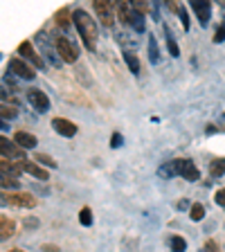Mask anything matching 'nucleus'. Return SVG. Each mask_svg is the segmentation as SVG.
Masks as SVG:
<instances>
[{"label": "nucleus", "instance_id": "1", "mask_svg": "<svg viewBox=\"0 0 225 252\" xmlns=\"http://www.w3.org/2000/svg\"><path fill=\"white\" fill-rule=\"evenodd\" d=\"M72 21L74 25H77L79 34H81V38H84L86 47L88 50H95V38H97V23L90 18V14H86L84 9H77L72 14Z\"/></svg>", "mask_w": 225, "mask_h": 252}, {"label": "nucleus", "instance_id": "2", "mask_svg": "<svg viewBox=\"0 0 225 252\" xmlns=\"http://www.w3.org/2000/svg\"><path fill=\"white\" fill-rule=\"evenodd\" d=\"M93 7H95V14H97V18L101 21V25L104 27H110L113 23H115L117 9H115L113 2H108V0H95Z\"/></svg>", "mask_w": 225, "mask_h": 252}, {"label": "nucleus", "instance_id": "3", "mask_svg": "<svg viewBox=\"0 0 225 252\" xmlns=\"http://www.w3.org/2000/svg\"><path fill=\"white\" fill-rule=\"evenodd\" d=\"M0 153H2V160H11V162H27V156L21 147H16L14 142H9L7 137L0 140Z\"/></svg>", "mask_w": 225, "mask_h": 252}, {"label": "nucleus", "instance_id": "4", "mask_svg": "<svg viewBox=\"0 0 225 252\" xmlns=\"http://www.w3.org/2000/svg\"><path fill=\"white\" fill-rule=\"evenodd\" d=\"M54 47H57V54L65 63H74L79 59V50L65 36H57V38H54Z\"/></svg>", "mask_w": 225, "mask_h": 252}, {"label": "nucleus", "instance_id": "5", "mask_svg": "<svg viewBox=\"0 0 225 252\" xmlns=\"http://www.w3.org/2000/svg\"><path fill=\"white\" fill-rule=\"evenodd\" d=\"M171 164H173V171L178 173V176H183L185 180H192V183H194V180L200 178V171L196 169V164L192 162V160H183V158H180V160H173Z\"/></svg>", "mask_w": 225, "mask_h": 252}, {"label": "nucleus", "instance_id": "6", "mask_svg": "<svg viewBox=\"0 0 225 252\" xmlns=\"http://www.w3.org/2000/svg\"><path fill=\"white\" fill-rule=\"evenodd\" d=\"M5 203H9L11 207H23V210H30V207H36L38 200L30 194H23V191H14V194H5Z\"/></svg>", "mask_w": 225, "mask_h": 252}, {"label": "nucleus", "instance_id": "7", "mask_svg": "<svg viewBox=\"0 0 225 252\" xmlns=\"http://www.w3.org/2000/svg\"><path fill=\"white\" fill-rule=\"evenodd\" d=\"M27 101H30V104L38 110V113H45V110L50 108V99H47V94L41 93V90H36V88L27 90Z\"/></svg>", "mask_w": 225, "mask_h": 252}, {"label": "nucleus", "instance_id": "8", "mask_svg": "<svg viewBox=\"0 0 225 252\" xmlns=\"http://www.w3.org/2000/svg\"><path fill=\"white\" fill-rule=\"evenodd\" d=\"M115 9H117L120 21L124 23V25H131L133 27V21H135V14H137V9L133 7V2H117Z\"/></svg>", "mask_w": 225, "mask_h": 252}, {"label": "nucleus", "instance_id": "9", "mask_svg": "<svg viewBox=\"0 0 225 252\" xmlns=\"http://www.w3.org/2000/svg\"><path fill=\"white\" fill-rule=\"evenodd\" d=\"M52 128L63 137H74L77 135V124H72L70 120H63V117L52 120Z\"/></svg>", "mask_w": 225, "mask_h": 252}, {"label": "nucleus", "instance_id": "10", "mask_svg": "<svg viewBox=\"0 0 225 252\" xmlns=\"http://www.w3.org/2000/svg\"><path fill=\"white\" fill-rule=\"evenodd\" d=\"M18 54H21V57H25L27 61L32 63V65H34V68H45V63H43V59L38 57L36 52H34V47H32V43H21V45H18Z\"/></svg>", "mask_w": 225, "mask_h": 252}, {"label": "nucleus", "instance_id": "11", "mask_svg": "<svg viewBox=\"0 0 225 252\" xmlns=\"http://www.w3.org/2000/svg\"><path fill=\"white\" fill-rule=\"evenodd\" d=\"M9 70L16 74V77L27 79V81H30V79H34V70H32L30 65L23 61V59H11V61H9Z\"/></svg>", "mask_w": 225, "mask_h": 252}, {"label": "nucleus", "instance_id": "12", "mask_svg": "<svg viewBox=\"0 0 225 252\" xmlns=\"http://www.w3.org/2000/svg\"><path fill=\"white\" fill-rule=\"evenodd\" d=\"M192 5V9L196 11V16H198V21H200V25H207V21H210V14H212V7H210V2H205V0H192L189 2Z\"/></svg>", "mask_w": 225, "mask_h": 252}, {"label": "nucleus", "instance_id": "13", "mask_svg": "<svg viewBox=\"0 0 225 252\" xmlns=\"http://www.w3.org/2000/svg\"><path fill=\"white\" fill-rule=\"evenodd\" d=\"M14 142L21 149H34V147H36V137L32 135V133H27V131H16Z\"/></svg>", "mask_w": 225, "mask_h": 252}, {"label": "nucleus", "instance_id": "14", "mask_svg": "<svg viewBox=\"0 0 225 252\" xmlns=\"http://www.w3.org/2000/svg\"><path fill=\"white\" fill-rule=\"evenodd\" d=\"M0 173L18 178V176L23 173V164L21 162H11V160H2V162H0Z\"/></svg>", "mask_w": 225, "mask_h": 252}, {"label": "nucleus", "instance_id": "15", "mask_svg": "<svg viewBox=\"0 0 225 252\" xmlns=\"http://www.w3.org/2000/svg\"><path fill=\"white\" fill-rule=\"evenodd\" d=\"M23 171L30 173V176H34V178H38V180H47V178H50V173H47L45 169L38 167V164H34V162H30V160H27V162H23Z\"/></svg>", "mask_w": 225, "mask_h": 252}, {"label": "nucleus", "instance_id": "16", "mask_svg": "<svg viewBox=\"0 0 225 252\" xmlns=\"http://www.w3.org/2000/svg\"><path fill=\"white\" fill-rule=\"evenodd\" d=\"M14 220L7 219V216H0V239H9L14 236Z\"/></svg>", "mask_w": 225, "mask_h": 252}, {"label": "nucleus", "instance_id": "17", "mask_svg": "<svg viewBox=\"0 0 225 252\" xmlns=\"http://www.w3.org/2000/svg\"><path fill=\"white\" fill-rule=\"evenodd\" d=\"M124 61H126V65H129V70H131L133 74L140 72V61H137V57L133 52H124Z\"/></svg>", "mask_w": 225, "mask_h": 252}, {"label": "nucleus", "instance_id": "18", "mask_svg": "<svg viewBox=\"0 0 225 252\" xmlns=\"http://www.w3.org/2000/svg\"><path fill=\"white\" fill-rule=\"evenodd\" d=\"M0 185H2V189H18L21 187V180L14 178V176H5V173H0Z\"/></svg>", "mask_w": 225, "mask_h": 252}, {"label": "nucleus", "instance_id": "19", "mask_svg": "<svg viewBox=\"0 0 225 252\" xmlns=\"http://www.w3.org/2000/svg\"><path fill=\"white\" fill-rule=\"evenodd\" d=\"M210 173L214 176V178L223 176V173H225V160H223V158H219V160H214V162L210 164Z\"/></svg>", "mask_w": 225, "mask_h": 252}, {"label": "nucleus", "instance_id": "20", "mask_svg": "<svg viewBox=\"0 0 225 252\" xmlns=\"http://www.w3.org/2000/svg\"><path fill=\"white\" fill-rule=\"evenodd\" d=\"M203 216H205V207L200 203H194L189 207V219L192 220H203Z\"/></svg>", "mask_w": 225, "mask_h": 252}, {"label": "nucleus", "instance_id": "21", "mask_svg": "<svg viewBox=\"0 0 225 252\" xmlns=\"http://www.w3.org/2000/svg\"><path fill=\"white\" fill-rule=\"evenodd\" d=\"M36 162L45 164V167H50V169H57V167H59L57 160H54L52 156H45V153H36Z\"/></svg>", "mask_w": 225, "mask_h": 252}, {"label": "nucleus", "instance_id": "22", "mask_svg": "<svg viewBox=\"0 0 225 252\" xmlns=\"http://www.w3.org/2000/svg\"><path fill=\"white\" fill-rule=\"evenodd\" d=\"M79 223L81 225H93V212H90V207H84V210L79 212Z\"/></svg>", "mask_w": 225, "mask_h": 252}, {"label": "nucleus", "instance_id": "23", "mask_svg": "<svg viewBox=\"0 0 225 252\" xmlns=\"http://www.w3.org/2000/svg\"><path fill=\"white\" fill-rule=\"evenodd\" d=\"M171 250L173 252H185V248H187V243H185L183 236H171Z\"/></svg>", "mask_w": 225, "mask_h": 252}, {"label": "nucleus", "instance_id": "24", "mask_svg": "<svg viewBox=\"0 0 225 252\" xmlns=\"http://www.w3.org/2000/svg\"><path fill=\"white\" fill-rule=\"evenodd\" d=\"M68 16H70V14H68V9H61V11H59V14H57V23H59V25L63 27V30H65V27L70 25Z\"/></svg>", "mask_w": 225, "mask_h": 252}, {"label": "nucleus", "instance_id": "25", "mask_svg": "<svg viewBox=\"0 0 225 252\" xmlns=\"http://www.w3.org/2000/svg\"><path fill=\"white\" fill-rule=\"evenodd\" d=\"M14 117H16V108H14V106L2 104V120H14Z\"/></svg>", "mask_w": 225, "mask_h": 252}, {"label": "nucleus", "instance_id": "26", "mask_svg": "<svg viewBox=\"0 0 225 252\" xmlns=\"http://www.w3.org/2000/svg\"><path fill=\"white\" fill-rule=\"evenodd\" d=\"M167 34H169V30H167ZM167 47H169V52H171V57H178V45H176V41H173L171 34L167 36Z\"/></svg>", "mask_w": 225, "mask_h": 252}, {"label": "nucleus", "instance_id": "27", "mask_svg": "<svg viewBox=\"0 0 225 252\" xmlns=\"http://www.w3.org/2000/svg\"><path fill=\"white\" fill-rule=\"evenodd\" d=\"M149 54H151V61H158V59H160V54H158V43H156V38H151V41H149Z\"/></svg>", "mask_w": 225, "mask_h": 252}, {"label": "nucleus", "instance_id": "28", "mask_svg": "<svg viewBox=\"0 0 225 252\" xmlns=\"http://www.w3.org/2000/svg\"><path fill=\"white\" fill-rule=\"evenodd\" d=\"M133 27H135L137 32H144V27H147V25H144V16H142L140 11L135 14V21H133Z\"/></svg>", "mask_w": 225, "mask_h": 252}, {"label": "nucleus", "instance_id": "29", "mask_svg": "<svg viewBox=\"0 0 225 252\" xmlns=\"http://www.w3.org/2000/svg\"><path fill=\"white\" fill-rule=\"evenodd\" d=\"M122 142H124V140H122L120 133H113V137H110V147L117 149V147H122Z\"/></svg>", "mask_w": 225, "mask_h": 252}, {"label": "nucleus", "instance_id": "30", "mask_svg": "<svg viewBox=\"0 0 225 252\" xmlns=\"http://www.w3.org/2000/svg\"><path fill=\"white\" fill-rule=\"evenodd\" d=\"M214 41L216 43L225 41V25H219V30H216V34H214Z\"/></svg>", "mask_w": 225, "mask_h": 252}, {"label": "nucleus", "instance_id": "31", "mask_svg": "<svg viewBox=\"0 0 225 252\" xmlns=\"http://www.w3.org/2000/svg\"><path fill=\"white\" fill-rule=\"evenodd\" d=\"M180 18H183V27L185 30H189V16H187V9H185V7H180Z\"/></svg>", "mask_w": 225, "mask_h": 252}, {"label": "nucleus", "instance_id": "32", "mask_svg": "<svg viewBox=\"0 0 225 252\" xmlns=\"http://www.w3.org/2000/svg\"><path fill=\"white\" fill-rule=\"evenodd\" d=\"M214 200H216V203L221 205V207H225V189H219V191H216Z\"/></svg>", "mask_w": 225, "mask_h": 252}, {"label": "nucleus", "instance_id": "33", "mask_svg": "<svg viewBox=\"0 0 225 252\" xmlns=\"http://www.w3.org/2000/svg\"><path fill=\"white\" fill-rule=\"evenodd\" d=\"M207 252H219V246H216V241H207V248H205Z\"/></svg>", "mask_w": 225, "mask_h": 252}, {"label": "nucleus", "instance_id": "34", "mask_svg": "<svg viewBox=\"0 0 225 252\" xmlns=\"http://www.w3.org/2000/svg\"><path fill=\"white\" fill-rule=\"evenodd\" d=\"M187 207H189L187 200H180V203H178V210H187Z\"/></svg>", "mask_w": 225, "mask_h": 252}, {"label": "nucleus", "instance_id": "35", "mask_svg": "<svg viewBox=\"0 0 225 252\" xmlns=\"http://www.w3.org/2000/svg\"><path fill=\"white\" fill-rule=\"evenodd\" d=\"M221 7H223V9H225V0H223V2H221Z\"/></svg>", "mask_w": 225, "mask_h": 252}, {"label": "nucleus", "instance_id": "36", "mask_svg": "<svg viewBox=\"0 0 225 252\" xmlns=\"http://www.w3.org/2000/svg\"><path fill=\"white\" fill-rule=\"evenodd\" d=\"M9 252H23V250H9Z\"/></svg>", "mask_w": 225, "mask_h": 252}]
</instances>
